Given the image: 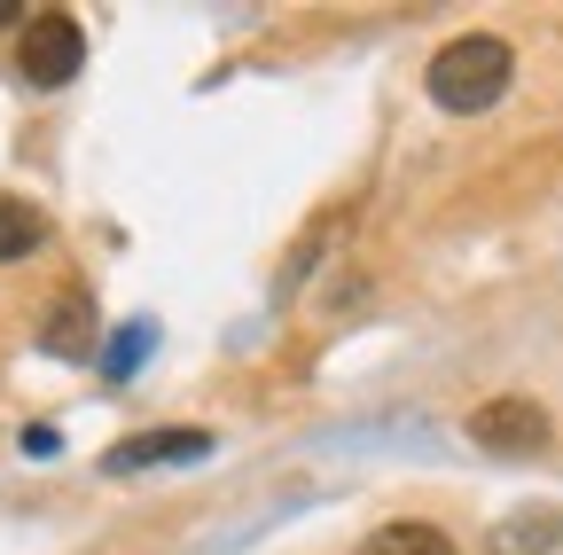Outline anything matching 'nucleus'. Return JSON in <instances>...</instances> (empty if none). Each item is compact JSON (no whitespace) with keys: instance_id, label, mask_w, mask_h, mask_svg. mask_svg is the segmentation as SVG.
Masks as SVG:
<instances>
[{"instance_id":"nucleus-4","label":"nucleus","mask_w":563,"mask_h":555,"mask_svg":"<svg viewBox=\"0 0 563 555\" xmlns=\"http://www.w3.org/2000/svg\"><path fill=\"white\" fill-rule=\"evenodd\" d=\"M203 454H211V431H196V423H165V431H133L125 446H110L102 469H110V477H133V469H157V462H203Z\"/></svg>"},{"instance_id":"nucleus-2","label":"nucleus","mask_w":563,"mask_h":555,"mask_svg":"<svg viewBox=\"0 0 563 555\" xmlns=\"http://www.w3.org/2000/svg\"><path fill=\"white\" fill-rule=\"evenodd\" d=\"M79 63H87V32H79V16H63V9H47V16H32L24 24V40H16V71L32 79V87H70L79 79Z\"/></svg>"},{"instance_id":"nucleus-7","label":"nucleus","mask_w":563,"mask_h":555,"mask_svg":"<svg viewBox=\"0 0 563 555\" xmlns=\"http://www.w3.org/2000/svg\"><path fill=\"white\" fill-rule=\"evenodd\" d=\"M47 243V220L32 212L24 196H0V266H16V258H32Z\"/></svg>"},{"instance_id":"nucleus-1","label":"nucleus","mask_w":563,"mask_h":555,"mask_svg":"<svg viewBox=\"0 0 563 555\" xmlns=\"http://www.w3.org/2000/svg\"><path fill=\"white\" fill-rule=\"evenodd\" d=\"M509 79H517V55H509V40H493V32H462V40H446L431 55V102L454 110V118L493 110L509 95Z\"/></svg>"},{"instance_id":"nucleus-5","label":"nucleus","mask_w":563,"mask_h":555,"mask_svg":"<svg viewBox=\"0 0 563 555\" xmlns=\"http://www.w3.org/2000/svg\"><path fill=\"white\" fill-rule=\"evenodd\" d=\"M40 353H55V360H95V298H87V290H63V298L40 313Z\"/></svg>"},{"instance_id":"nucleus-9","label":"nucleus","mask_w":563,"mask_h":555,"mask_svg":"<svg viewBox=\"0 0 563 555\" xmlns=\"http://www.w3.org/2000/svg\"><path fill=\"white\" fill-rule=\"evenodd\" d=\"M150 344H157V329H150V321H133V329L110 344V384H125V376L141 368V353H150Z\"/></svg>"},{"instance_id":"nucleus-6","label":"nucleus","mask_w":563,"mask_h":555,"mask_svg":"<svg viewBox=\"0 0 563 555\" xmlns=\"http://www.w3.org/2000/svg\"><path fill=\"white\" fill-rule=\"evenodd\" d=\"M555 547H563V509H548V501H532L485 532V555H555Z\"/></svg>"},{"instance_id":"nucleus-3","label":"nucleus","mask_w":563,"mask_h":555,"mask_svg":"<svg viewBox=\"0 0 563 555\" xmlns=\"http://www.w3.org/2000/svg\"><path fill=\"white\" fill-rule=\"evenodd\" d=\"M470 439L485 446V454H540L548 446V407H532V399H485L477 414H470Z\"/></svg>"},{"instance_id":"nucleus-10","label":"nucleus","mask_w":563,"mask_h":555,"mask_svg":"<svg viewBox=\"0 0 563 555\" xmlns=\"http://www.w3.org/2000/svg\"><path fill=\"white\" fill-rule=\"evenodd\" d=\"M24 454H32V462H47V454H63V439H55V423H32V431H24Z\"/></svg>"},{"instance_id":"nucleus-11","label":"nucleus","mask_w":563,"mask_h":555,"mask_svg":"<svg viewBox=\"0 0 563 555\" xmlns=\"http://www.w3.org/2000/svg\"><path fill=\"white\" fill-rule=\"evenodd\" d=\"M0 24H16V0H0Z\"/></svg>"},{"instance_id":"nucleus-8","label":"nucleus","mask_w":563,"mask_h":555,"mask_svg":"<svg viewBox=\"0 0 563 555\" xmlns=\"http://www.w3.org/2000/svg\"><path fill=\"white\" fill-rule=\"evenodd\" d=\"M361 555H454V540L439 532V524H384L376 540H361Z\"/></svg>"}]
</instances>
